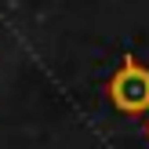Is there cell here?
<instances>
[{
	"label": "cell",
	"instance_id": "1",
	"mask_svg": "<svg viewBox=\"0 0 149 149\" xmlns=\"http://www.w3.org/2000/svg\"><path fill=\"white\" fill-rule=\"evenodd\" d=\"M106 98L120 116H146L149 113V65L138 62V55H124L106 84Z\"/></svg>",
	"mask_w": 149,
	"mask_h": 149
},
{
	"label": "cell",
	"instance_id": "2",
	"mask_svg": "<svg viewBox=\"0 0 149 149\" xmlns=\"http://www.w3.org/2000/svg\"><path fill=\"white\" fill-rule=\"evenodd\" d=\"M146 135H149V120H146Z\"/></svg>",
	"mask_w": 149,
	"mask_h": 149
}]
</instances>
